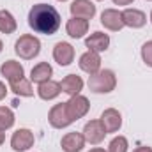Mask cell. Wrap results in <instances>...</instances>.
<instances>
[{
    "instance_id": "cell-31",
    "label": "cell",
    "mask_w": 152,
    "mask_h": 152,
    "mask_svg": "<svg viewBox=\"0 0 152 152\" xmlns=\"http://www.w3.org/2000/svg\"><path fill=\"white\" fill-rule=\"evenodd\" d=\"M2 50H4V42H2V39H0V53H2Z\"/></svg>"
},
{
    "instance_id": "cell-7",
    "label": "cell",
    "mask_w": 152,
    "mask_h": 152,
    "mask_svg": "<svg viewBox=\"0 0 152 152\" xmlns=\"http://www.w3.org/2000/svg\"><path fill=\"white\" fill-rule=\"evenodd\" d=\"M81 133H83L85 142L90 143V145H99L104 140V136H106V131H104V127H103L99 118L97 120H88Z\"/></svg>"
},
{
    "instance_id": "cell-20",
    "label": "cell",
    "mask_w": 152,
    "mask_h": 152,
    "mask_svg": "<svg viewBox=\"0 0 152 152\" xmlns=\"http://www.w3.org/2000/svg\"><path fill=\"white\" fill-rule=\"evenodd\" d=\"M51 76H53V67L48 62H39V64H36L32 67V71H30V81L39 85L42 81L51 80Z\"/></svg>"
},
{
    "instance_id": "cell-12",
    "label": "cell",
    "mask_w": 152,
    "mask_h": 152,
    "mask_svg": "<svg viewBox=\"0 0 152 152\" xmlns=\"http://www.w3.org/2000/svg\"><path fill=\"white\" fill-rule=\"evenodd\" d=\"M99 120H101V124H103L106 134H110V133H118V129L122 127V115H120L118 110H115V108H106V110L101 113Z\"/></svg>"
},
{
    "instance_id": "cell-35",
    "label": "cell",
    "mask_w": 152,
    "mask_h": 152,
    "mask_svg": "<svg viewBox=\"0 0 152 152\" xmlns=\"http://www.w3.org/2000/svg\"><path fill=\"white\" fill-rule=\"evenodd\" d=\"M147 2H152V0H147Z\"/></svg>"
},
{
    "instance_id": "cell-33",
    "label": "cell",
    "mask_w": 152,
    "mask_h": 152,
    "mask_svg": "<svg viewBox=\"0 0 152 152\" xmlns=\"http://www.w3.org/2000/svg\"><path fill=\"white\" fill-rule=\"evenodd\" d=\"M58 2H67V0H58Z\"/></svg>"
},
{
    "instance_id": "cell-17",
    "label": "cell",
    "mask_w": 152,
    "mask_h": 152,
    "mask_svg": "<svg viewBox=\"0 0 152 152\" xmlns=\"http://www.w3.org/2000/svg\"><path fill=\"white\" fill-rule=\"evenodd\" d=\"M66 34L71 39H81L88 34V20L83 18H71L66 23Z\"/></svg>"
},
{
    "instance_id": "cell-16",
    "label": "cell",
    "mask_w": 152,
    "mask_h": 152,
    "mask_svg": "<svg viewBox=\"0 0 152 152\" xmlns=\"http://www.w3.org/2000/svg\"><path fill=\"white\" fill-rule=\"evenodd\" d=\"M83 87H85V81H83L81 76H78V75H67V76H64L62 81H60V88H62V92L67 94L69 97L78 96V94L83 90Z\"/></svg>"
},
{
    "instance_id": "cell-21",
    "label": "cell",
    "mask_w": 152,
    "mask_h": 152,
    "mask_svg": "<svg viewBox=\"0 0 152 152\" xmlns=\"http://www.w3.org/2000/svg\"><path fill=\"white\" fill-rule=\"evenodd\" d=\"M9 87H11V90H12L16 96H20V97H32V96H34L32 81L27 80L25 76L20 78V80H16V81H11Z\"/></svg>"
},
{
    "instance_id": "cell-13",
    "label": "cell",
    "mask_w": 152,
    "mask_h": 152,
    "mask_svg": "<svg viewBox=\"0 0 152 152\" xmlns=\"http://www.w3.org/2000/svg\"><path fill=\"white\" fill-rule=\"evenodd\" d=\"M85 138H83V133H78V131H71V133H66L60 140V147L64 152H81L85 147Z\"/></svg>"
},
{
    "instance_id": "cell-9",
    "label": "cell",
    "mask_w": 152,
    "mask_h": 152,
    "mask_svg": "<svg viewBox=\"0 0 152 152\" xmlns=\"http://www.w3.org/2000/svg\"><path fill=\"white\" fill-rule=\"evenodd\" d=\"M78 66L83 73L87 75H96L97 71H101V53H96V51H90L87 50L85 53L80 55V60H78Z\"/></svg>"
},
{
    "instance_id": "cell-26",
    "label": "cell",
    "mask_w": 152,
    "mask_h": 152,
    "mask_svg": "<svg viewBox=\"0 0 152 152\" xmlns=\"http://www.w3.org/2000/svg\"><path fill=\"white\" fill-rule=\"evenodd\" d=\"M7 92H9V88L5 87V83H4V81H0V101H2V99H5Z\"/></svg>"
},
{
    "instance_id": "cell-2",
    "label": "cell",
    "mask_w": 152,
    "mask_h": 152,
    "mask_svg": "<svg viewBox=\"0 0 152 152\" xmlns=\"http://www.w3.org/2000/svg\"><path fill=\"white\" fill-rule=\"evenodd\" d=\"M87 85L94 94H110L117 87V76L112 69H101L96 75L88 76Z\"/></svg>"
},
{
    "instance_id": "cell-30",
    "label": "cell",
    "mask_w": 152,
    "mask_h": 152,
    "mask_svg": "<svg viewBox=\"0 0 152 152\" xmlns=\"http://www.w3.org/2000/svg\"><path fill=\"white\" fill-rule=\"evenodd\" d=\"M5 142V134H4V131H0V145Z\"/></svg>"
},
{
    "instance_id": "cell-29",
    "label": "cell",
    "mask_w": 152,
    "mask_h": 152,
    "mask_svg": "<svg viewBox=\"0 0 152 152\" xmlns=\"http://www.w3.org/2000/svg\"><path fill=\"white\" fill-rule=\"evenodd\" d=\"M88 152H108V151H104L103 147H94V149H90Z\"/></svg>"
},
{
    "instance_id": "cell-18",
    "label": "cell",
    "mask_w": 152,
    "mask_h": 152,
    "mask_svg": "<svg viewBox=\"0 0 152 152\" xmlns=\"http://www.w3.org/2000/svg\"><path fill=\"white\" fill-rule=\"evenodd\" d=\"M60 92H62L60 81H55V80H48L37 85V96L42 101H53L60 96Z\"/></svg>"
},
{
    "instance_id": "cell-8",
    "label": "cell",
    "mask_w": 152,
    "mask_h": 152,
    "mask_svg": "<svg viewBox=\"0 0 152 152\" xmlns=\"http://www.w3.org/2000/svg\"><path fill=\"white\" fill-rule=\"evenodd\" d=\"M53 60L66 67V66H71L75 62V48L71 42H66V41H60L53 46Z\"/></svg>"
},
{
    "instance_id": "cell-22",
    "label": "cell",
    "mask_w": 152,
    "mask_h": 152,
    "mask_svg": "<svg viewBox=\"0 0 152 152\" xmlns=\"http://www.w3.org/2000/svg\"><path fill=\"white\" fill-rule=\"evenodd\" d=\"M16 28H18V21L12 16V12L7 9H2L0 11V32L2 34H14Z\"/></svg>"
},
{
    "instance_id": "cell-6",
    "label": "cell",
    "mask_w": 152,
    "mask_h": 152,
    "mask_svg": "<svg viewBox=\"0 0 152 152\" xmlns=\"http://www.w3.org/2000/svg\"><path fill=\"white\" fill-rule=\"evenodd\" d=\"M66 106H67V113H69V117L73 118V122L83 118L85 115L88 113V110H90L88 99H87L85 96H81V94L69 97V101H66Z\"/></svg>"
},
{
    "instance_id": "cell-23",
    "label": "cell",
    "mask_w": 152,
    "mask_h": 152,
    "mask_svg": "<svg viewBox=\"0 0 152 152\" xmlns=\"http://www.w3.org/2000/svg\"><path fill=\"white\" fill-rule=\"evenodd\" d=\"M16 122V117H14V112L7 106H0V131H7L14 126Z\"/></svg>"
},
{
    "instance_id": "cell-34",
    "label": "cell",
    "mask_w": 152,
    "mask_h": 152,
    "mask_svg": "<svg viewBox=\"0 0 152 152\" xmlns=\"http://www.w3.org/2000/svg\"><path fill=\"white\" fill-rule=\"evenodd\" d=\"M97 2H103V0H97Z\"/></svg>"
},
{
    "instance_id": "cell-24",
    "label": "cell",
    "mask_w": 152,
    "mask_h": 152,
    "mask_svg": "<svg viewBox=\"0 0 152 152\" xmlns=\"http://www.w3.org/2000/svg\"><path fill=\"white\" fill-rule=\"evenodd\" d=\"M129 149V142H127V138L126 136H122V134H118V136H115L113 140L108 143V152H127Z\"/></svg>"
},
{
    "instance_id": "cell-14",
    "label": "cell",
    "mask_w": 152,
    "mask_h": 152,
    "mask_svg": "<svg viewBox=\"0 0 152 152\" xmlns=\"http://www.w3.org/2000/svg\"><path fill=\"white\" fill-rule=\"evenodd\" d=\"M122 20H124V25L129 28H142L147 23V14L140 9L127 7L122 11Z\"/></svg>"
},
{
    "instance_id": "cell-19",
    "label": "cell",
    "mask_w": 152,
    "mask_h": 152,
    "mask_svg": "<svg viewBox=\"0 0 152 152\" xmlns=\"http://www.w3.org/2000/svg\"><path fill=\"white\" fill-rule=\"evenodd\" d=\"M0 75L11 83V81H16V80H20V78H23V76H25V69H23V66H21L20 62H16V60H5V62L0 66Z\"/></svg>"
},
{
    "instance_id": "cell-1",
    "label": "cell",
    "mask_w": 152,
    "mask_h": 152,
    "mask_svg": "<svg viewBox=\"0 0 152 152\" xmlns=\"http://www.w3.org/2000/svg\"><path fill=\"white\" fill-rule=\"evenodd\" d=\"M28 27L42 36H53L58 32L62 18L60 12L50 5V4H36L30 11H28Z\"/></svg>"
},
{
    "instance_id": "cell-25",
    "label": "cell",
    "mask_w": 152,
    "mask_h": 152,
    "mask_svg": "<svg viewBox=\"0 0 152 152\" xmlns=\"http://www.w3.org/2000/svg\"><path fill=\"white\" fill-rule=\"evenodd\" d=\"M142 60L145 62L147 67H152V41H147L143 46H142Z\"/></svg>"
},
{
    "instance_id": "cell-10",
    "label": "cell",
    "mask_w": 152,
    "mask_h": 152,
    "mask_svg": "<svg viewBox=\"0 0 152 152\" xmlns=\"http://www.w3.org/2000/svg\"><path fill=\"white\" fill-rule=\"evenodd\" d=\"M71 16L73 18H83V20H92L96 16V4L92 0H73L69 5Z\"/></svg>"
},
{
    "instance_id": "cell-32",
    "label": "cell",
    "mask_w": 152,
    "mask_h": 152,
    "mask_svg": "<svg viewBox=\"0 0 152 152\" xmlns=\"http://www.w3.org/2000/svg\"><path fill=\"white\" fill-rule=\"evenodd\" d=\"M149 20H151V23H152V11H151V16H149Z\"/></svg>"
},
{
    "instance_id": "cell-11",
    "label": "cell",
    "mask_w": 152,
    "mask_h": 152,
    "mask_svg": "<svg viewBox=\"0 0 152 152\" xmlns=\"http://www.w3.org/2000/svg\"><path fill=\"white\" fill-rule=\"evenodd\" d=\"M99 21L110 32H118V30H122L126 27L124 20H122V11H117V9H104L101 12V20Z\"/></svg>"
},
{
    "instance_id": "cell-28",
    "label": "cell",
    "mask_w": 152,
    "mask_h": 152,
    "mask_svg": "<svg viewBox=\"0 0 152 152\" xmlns=\"http://www.w3.org/2000/svg\"><path fill=\"white\" fill-rule=\"evenodd\" d=\"M115 5H131L134 0H112Z\"/></svg>"
},
{
    "instance_id": "cell-3",
    "label": "cell",
    "mask_w": 152,
    "mask_h": 152,
    "mask_svg": "<svg viewBox=\"0 0 152 152\" xmlns=\"http://www.w3.org/2000/svg\"><path fill=\"white\" fill-rule=\"evenodd\" d=\"M14 53L23 60H32L41 53V41L32 34H23L14 42Z\"/></svg>"
},
{
    "instance_id": "cell-27",
    "label": "cell",
    "mask_w": 152,
    "mask_h": 152,
    "mask_svg": "<svg viewBox=\"0 0 152 152\" xmlns=\"http://www.w3.org/2000/svg\"><path fill=\"white\" fill-rule=\"evenodd\" d=\"M133 152H152V147H149V145H140V147H136Z\"/></svg>"
},
{
    "instance_id": "cell-4",
    "label": "cell",
    "mask_w": 152,
    "mask_h": 152,
    "mask_svg": "<svg viewBox=\"0 0 152 152\" xmlns=\"http://www.w3.org/2000/svg\"><path fill=\"white\" fill-rule=\"evenodd\" d=\"M48 122L53 129H64V127H69L73 124V118L67 113L66 103H58V104L51 106V110L48 113Z\"/></svg>"
},
{
    "instance_id": "cell-15",
    "label": "cell",
    "mask_w": 152,
    "mask_h": 152,
    "mask_svg": "<svg viewBox=\"0 0 152 152\" xmlns=\"http://www.w3.org/2000/svg\"><path fill=\"white\" fill-rule=\"evenodd\" d=\"M110 36L104 34V32H92L88 37L85 39V46L90 50V51H96V53H103L110 48Z\"/></svg>"
},
{
    "instance_id": "cell-5",
    "label": "cell",
    "mask_w": 152,
    "mask_h": 152,
    "mask_svg": "<svg viewBox=\"0 0 152 152\" xmlns=\"http://www.w3.org/2000/svg\"><path fill=\"white\" fill-rule=\"evenodd\" d=\"M34 142H36L34 133L27 127H20L11 136V149L14 152H27L34 147Z\"/></svg>"
}]
</instances>
